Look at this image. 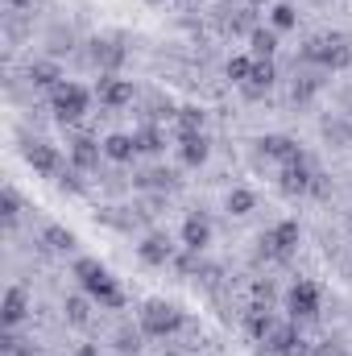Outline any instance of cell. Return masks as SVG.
<instances>
[{"label":"cell","instance_id":"1","mask_svg":"<svg viewBox=\"0 0 352 356\" xmlns=\"http://www.w3.org/2000/svg\"><path fill=\"white\" fill-rule=\"evenodd\" d=\"M298 63H319L323 71H349L352 67V42L344 33H319L307 38L298 50Z\"/></svg>","mask_w":352,"mask_h":356},{"label":"cell","instance_id":"2","mask_svg":"<svg viewBox=\"0 0 352 356\" xmlns=\"http://www.w3.org/2000/svg\"><path fill=\"white\" fill-rule=\"evenodd\" d=\"M75 277L83 282L88 298H95L99 307H108V311H120V307H125V294H120L116 277H112L108 269L99 266V261H91V257H79V261H75Z\"/></svg>","mask_w":352,"mask_h":356},{"label":"cell","instance_id":"3","mask_svg":"<svg viewBox=\"0 0 352 356\" xmlns=\"http://www.w3.org/2000/svg\"><path fill=\"white\" fill-rule=\"evenodd\" d=\"M137 327L150 340H166V336H175L178 327H182V311H178L175 302H166V298H150L137 311Z\"/></svg>","mask_w":352,"mask_h":356},{"label":"cell","instance_id":"4","mask_svg":"<svg viewBox=\"0 0 352 356\" xmlns=\"http://www.w3.org/2000/svg\"><path fill=\"white\" fill-rule=\"evenodd\" d=\"M298 241H303L298 220H278L273 228H265L262 232V241H257V257H265V261H286V257L298 249Z\"/></svg>","mask_w":352,"mask_h":356},{"label":"cell","instance_id":"5","mask_svg":"<svg viewBox=\"0 0 352 356\" xmlns=\"http://www.w3.org/2000/svg\"><path fill=\"white\" fill-rule=\"evenodd\" d=\"M50 108H54V120H58V124H75V120L88 116L91 91L79 88V83H71V79H63L58 88L50 91Z\"/></svg>","mask_w":352,"mask_h":356},{"label":"cell","instance_id":"6","mask_svg":"<svg viewBox=\"0 0 352 356\" xmlns=\"http://www.w3.org/2000/svg\"><path fill=\"white\" fill-rule=\"evenodd\" d=\"M257 356H307V340H303L298 323H294V319H282V323L262 340Z\"/></svg>","mask_w":352,"mask_h":356},{"label":"cell","instance_id":"7","mask_svg":"<svg viewBox=\"0 0 352 356\" xmlns=\"http://www.w3.org/2000/svg\"><path fill=\"white\" fill-rule=\"evenodd\" d=\"M21 154H25V162L33 166V175H42V178H58L67 170L58 145H50V141H42V137H29V141L21 145Z\"/></svg>","mask_w":352,"mask_h":356},{"label":"cell","instance_id":"8","mask_svg":"<svg viewBox=\"0 0 352 356\" xmlns=\"http://www.w3.org/2000/svg\"><path fill=\"white\" fill-rule=\"evenodd\" d=\"M319 286L315 282H307V277H298L290 290H286V315L294 319V323H307V319H315L319 315Z\"/></svg>","mask_w":352,"mask_h":356},{"label":"cell","instance_id":"9","mask_svg":"<svg viewBox=\"0 0 352 356\" xmlns=\"http://www.w3.org/2000/svg\"><path fill=\"white\" fill-rule=\"evenodd\" d=\"M315 166H311V158L307 154H298L294 162H286L282 166V178H278V186L286 191V195H311V182H315Z\"/></svg>","mask_w":352,"mask_h":356},{"label":"cell","instance_id":"10","mask_svg":"<svg viewBox=\"0 0 352 356\" xmlns=\"http://www.w3.org/2000/svg\"><path fill=\"white\" fill-rule=\"evenodd\" d=\"M133 95H137L133 79H120V75H99V83H95V99H99L104 108H112V112L129 108Z\"/></svg>","mask_w":352,"mask_h":356},{"label":"cell","instance_id":"11","mask_svg":"<svg viewBox=\"0 0 352 356\" xmlns=\"http://www.w3.org/2000/svg\"><path fill=\"white\" fill-rule=\"evenodd\" d=\"M99 158H104V141H95L88 133L71 137V166H75V170L95 175V170H99Z\"/></svg>","mask_w":352,"mask_h":356},{"label":"cell","instance_id":"12","mask_svg":"<svg viewBox=\"0 0 352 356\" xmlns=\"http://www.w3.org/2000/svg\"><path fill=\"white\" fill-rule=\"evenodd\" d=\"M207 245H211V220L203 211H191L182 220V249L186 253H203Z\"/></svg>","mask_w":352,"mask_h":356},{"label":"cell","instance_id":"13","mask_svg":"<svg viewBox=\"0 0 352 356\" xmlns=\"http://www.w3.org/2000/svg\"><path fill=\"white\" fill-rule=\"evenodd\" d=\"M137 257H141V266H170L175 261V245H170V236H162V232H150L141 245H137Z\"/></svg>","mask_w":352,"mask_h":356},{"label":"cell","instance_id":"14","mask_svg":"<svg viewBox=\"0 0 352 356\" xmlns=\"http://www.w3.org/2000/svg\"><path fill=\"white\" fill-rule=\"evenodd\" d=\"M278 83V67H273V58H253V75L241 83L245 91V99H265V91Z\"/></svg>","mask_w":352,"mask_h":356},{"label":"cell","instance_id":"15","mask_svg":"<svg viewBox=\"0 0 352 356\" xmlns=\"http://www.w3.org/2000/svg\"><path fill=\"white\" fill-rule=\"evenodd\" d=\"M29 315V298L21 286H8L4 290V302H0V327H21Z\"/></svg>","mask_w":352,"mask_h":356},{"label":"cell","instance_id":"16","mask_svg":"<svg viewBox=\"0 0 352 356\" xmlns=\"http://www.w3.org/2000/svg\"><path fill=\"white\" fill-rule=\"evenodd\" d=\"M257 149H262L265 158L282 162V166H286V162H294V158L303 154V149H298V141H294V137H286V133H265L262 141H257Z\"/></svg>","mask_w":352,"mask_h":356},{"label":"cell","instance_id":"17","mask_svg":"<svg viewBox=\"0 0 352 356\" xmlns=\"http://www.w3.org/2000/svg\"><path fill=\"white\" fill-rule=\"evenodd\" d=\"M207 154H211V141H207V133H191V137H178V162H182V166L199 170V166L207 162Z\"/></svg>","mask_w":352,"mask_h":356},{"label":"cell","instance_id":"18","mask_svg":"<svg viewBox=\"0 0 352 356\" xmlns=\"http://www.w3.org/2000/svg\"><path fill=\"white\" fill-rule=\"evenodd\" d=\"M278 323H282V319L269 311V302H253V307L245 311V332H249L257 344H262V340L269 336V332H273V327H278Z\"/></svg>","mask_w":352,"mask_h":356},{"label":"cell","instance_id":"19","mask_svg":"<svg viewBox=\"0 0 352 356\" xmlns=\"http://www.w3.org/2000/svg\"><path fill=\"white\" fill-rule=\"evenodd\" d=\"M104 158L116 162V166H129L137 158V137L133 133H108L104 137Z\"/></svg>","mask_w":352,"mask_h":356},{"label":"cell","instance_id":"20","mask_svg":"<svg viewBox=\"0 0 352 356\" xmlns=\"http://www.w3.org/2000/svg\"><path fill=\"white\" fill-rule=\"evenodd\" d=\"M29 83H33V88L54 91L58 83H63V71H58V63H54V58H38V63H29Z\"/></svg>","mask_w":352,"mask_h":356},{"label":"cell","instance_id":"21","mask_svg":"<svg viewBox=\"0 0 352 356\" xmlns=\"http://www.w3.org/2000/svg\"><path fill=\"white\" fill-rule=\"evenodd\" d=\"M203 124H207V112L199 108V104H182L175 116V129L178 137H191V133H203Z\"/></svg>","mask_w":352,"mask_h":356},{"label":"cell","instance_id":"22","mask_svg":"<svg viewBox=\"0 0 352 356\" xmlns=\"http://www.w3.org/2000/svg\"><path fill=\"white\" fill-rule=\"evenodd\" d=\"M175 170H162V166H154V170H141V175L133 178V186L137 191H175Z\"/></svg>","mask_w":352,"mask_h":356},{"label":"cell","instance_id":"23","mask_svg":"<svg viewBox=\"0 0 352 356\" xmlns=\"http://www.w3.org/2000/svg\"><path fill=\"white\" fill-rule=\"evenodd\" d=\"M253 207H257V195H253L249 186H232V191L224 195V211H228V216H249Z\"/></svg>","mask_w":352,"mask_h":356},{"label":"cell","instance_id":"24","mask_svg":"<svg viewBox=\"0 0 352 356\" xmlns=\"http://www.w3.org/2000/svg\"><path fill=\"white\" fill-rule=\"evenodd\" d=\"M249 46H253V58H273V54H278V29L257 25V29L249 33Z\"/></svg>","mask_w":352,"mask_h":356},{"label":"cell","instance_id":"25","mask_svg":"<svg viewBox=\"0 0 352 356\" xmlns=\"http://www.w3.org/2000/svg\"><path fill=\"white\" fill-rule=\"evenodd\" d=\"M133 137H137V154H162V149H166V133H162L158 124H145V129H137Z\"/></svg>","mask_w":352,"mask_h":356},{"label":"cell","instance_id":"26","mask_svg":"<svg viewBox=\"0 0 352 356\" xmlns=\"http://www.w3.org/2000/svg\"><path fill=\"white\" fill-rule=\"evenodd\" d=\"M63 311H67V323H71V327H88V319H91V302L83 298V294H67Z\"/></svg>","mask_w":352,"mask_h":356},{"label":"cell","instance_id":"27","mask_svg":"<svg viewBox=\"0 0 352 356\" xmlns=\"http://www.w3.org/2000/svg\"><path fill=\"white\" fill-rule=\"evenodd\" d=\"M298 25V13H294V4H273L269 8V29H278V33H286V29H294Z\"/></svg>","mask_w":352,"mask_h":356},{"label":"cell","instance_id":"28","mask_svg":"<svg viewBox=\"0 0 352 356\" xmlns=\"http://www.w3.org/2000/svg\"><path fill=\"white\" fill-rule=\"evenodd\" d=\"M224 75H228V79H232V83L241 88V83H245V79L253 75V54H232V58L224 63Z\"/></svg>","mask_w":352,"mask_h":356},{"label":"cell","instance_id":"29","mask_svg":"<svg viewBox=\"0 0 352 356\" xmlns=\"http://www.w3.org/2000/svg\"><path fill=\"white\" fill-rule=\"evenodd\" d=\"M0 216H4V228H17V220H21V195L13 186L0 191Z\"/></svg>","mask_w":352,"mask_h":356},{"label":"cell","instance_id":"30","mask_svg":"<svg viewBox=\"0 0 352 356\" xmlns=\"http://www.w3.org/2000/svg\"><path fill=\"white\" fill-rule=\"evenodd\" d=\"M141 336H145L141 327H120L112 344H116V353H120V356H137V353H141Z\"/></svg>","mask_w":352,"mask_h":356},{"label":"cell","instance_id":"31","mask_svg":"<svg viewBox=\"0 0 352 356\" xmlns=\"http://www.w3.org/2000/svg\"><path fill=\"white\" fill-rule=\"evenodd\" d=\"M42 241H46L50 249H58V253L75 249V232H71V228H63V224H50V228L42 232Z\"/></svg>","mask_w":352,"mask_h":356},{"label":"cell","instance_id":"32","mask_svg":"<svg viewBox=\"0 0 352 356\" xmlns=\"http://www.w3.org/2000/svg\"><path fill=\"white\" fill-rule=\"evenodd\" d=\"M228 29L232 33H253L257 29V8H241L237 17H228Z\"/></svg>","mask_w":352,"mask_h":356},{"label":"cell","instance_id":"33","mask_svg":"<svg viewBox=\"0 0 352 356\" xmlns=\"http://www.w3.org/2000/svg\"><path fill=\"white\" fill-rule=\"evenodd\" d=\"M83 170H75V166H67V170H63V175L54 178V182H58V186H63V191H83Z\"/></svg>","mask_w":352,"mask_h":356},{"label":"cell","instance_id":"34","mask_svg":"<svg viewBox=\"0 0 352 356\" xmlns=\"http://www.w3.org/2000/svg\"><path fill=\"white\" fill-rule=\"evenodd\" d=\"M323 133H328V141H340V145L352 141V129H349V124H340V120H336V124L328 120V124H323Z\"/></svg>","mask_w":352,"mask_h":356},{"label":"cell","instance_id":"35","mask_svg":"<svg viewBox=\"0 0 352 356\" xmlns=\"http://www.w3.org/2000/svg\"><path fill=\"white\" fill-rule=\"evenodd\" d=\"M253 294H257V302H269V298L278 294V286H273V282L265 277V282H253Z\"/></svg>","mask_w":352,"mask_h":356},{"label":"cell","instance_id":"36","mask_svg":"<svg viewBox=\"0 0 352 356\" xmlns=\"http://www.w3.org/2000/svg\"><path fill=\"white\" fill-rule=\"evenodd\" d=\"M75 356H99V348H95V344H83V348H79Z\"/></svg>","mask_w":352,"mask_h":356},{"label":"cell","instance_id":"37","mask_svg":"<svg viewBox=\"0 0 352 356\" xmlns=\"http://www.w3.org/2000/svg\"><path fill=\"white\" fill-rule=\"evenodd\" d=\"M8 4H13V8H25V4H29V0H8Z\"/></svg>","mask_w":352,"mask_h":356},{"label":"cell","instance_id":"38","mask_svg":"<svg viewBox=\"0 0 352 356\" xmlns=\"http://www.w3.org/2000/svg\"><path fill=\"white\" fill-rule=\"evenodd\" d=\"M257 4H265V0H249V8H257Z\"/></svg>","mask_w":352,"mask_h":356}]
</instances>
